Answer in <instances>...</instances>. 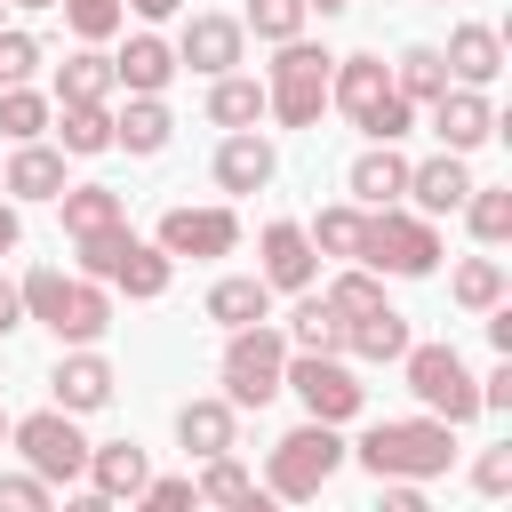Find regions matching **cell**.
Returning <instances> with one entry per match:
<instances>
[{"label":"cell","mask_w":512,"mask_h":512,"mask_svg":"<svg viewBox=\"0 0 512 512\" xmlns=\"http://www.w3.org/2000/svg\"><path fill=\"white\" fill-rule=\"evenodd\" d=\"M344 456H360L376 480H440L456 464V424H440V416H384Z\"/></svg>","instance_id":"6da1fadb"},{"label":"cell","mask_w":512,"mask_h":512,"mask_svg":"<svg viewBox=\"0 0 512 512\" xmlns=\"http://www.w3.org/2000/svg\"><path fill=\"white\" fill-rule=\"evenodd\" d=\"M328 104H336L368 144H400L408 120H416V104L392 88V64H384V56H336V72H328Z\"/></svg>","instance_id":"7a4b0ae2"},{"label":"cell","mask_w":512,"mask_h":512,"mask_svg":"<svg viewBox=\"0 0 512 512\" xmlns=\"http://www.w3.org/2000/svg\"><path fill=\"white\" fill-rule=\"evenodd\" d=\"M16 288H24V320H40L56 344H96V336L112 328L104 280H72V272H56V264H32Z\"/></svg>","instance_id":"3957f363"},{"label":"cell","mask_w":512,"mask_h":512,"mask_svg":"<svg viewBox=\"0 0 512 512\" xmlns=\"http://www.w3.org/2000/svg\"><path fill=\"white\" fill-rule=\"evenodd\" d=\"M80 248V272L88 280H112V288H128L136 304H152V296H168V280H176V256H160L152 240H136L128 224H112V232H88V240H72Z\"/></svg>","instance_id":"277c9868"},{"label":"cell","mask_w":512,"mask_h":512,"mask_svg":"<svg viewBox=\"0 0 512 512\" xmlns=\"http://www.w3.org/2000/svg\"><path fill=\"white\" fill-rule=\"evenodd\" d=\"M336 464H344V440H336V424H296L288 440H272V456H264V488H272V504H312L328 480H336Z\"/></svg>","instance_id":"5b68a950"},{"label":"cell","mask_w":512,"mask_h":512,"mask_svg":"<svg viewBox=\"0 0 512 512\" xmlns=\"http://www.w3.org/2000/svg\"><path fill=\"white\" fill-rule=\"evenodd\" d=\"M328 72H336L328 48L280 40V56H272V72H264V112H272L280 128H312V120L328 112Z\"/></svg>","instance_id":"8992f818"},{"label":"cell","mask_w":512,"mask_h":512,"mask_svg":"<svg viewBox=\"0 0 512 512\" xmlns=\"http://www.w3.org/2000/svg\"><path fill=\"white\" fill-rule=\"evenodd\" d=\"M360 272H392V280H424L440 264V232L432 216H408V208H368L360 224Z\"/></svg>","instance_id":"52a82bcc"},{"label":"cell","mask_w":512,"mask_h":512,"mask_svg":"<svg viewBox=\"0 0 512 512\" xmlns=\"http://www.w3.org/2000/svg\"><path fill=\"white\" fill-rule=\"evenodd\" d=\"M400 376H408V392H416L440 424H472V416H480V376L464 368L456 344H408V352H400Z\"/></svg>","instance_id":"ba28073f"},{"label":"cell","mask_w":512,"mask_h":512,"mask_svg":"<svg viewBox=\"0 0 512 512\" xmlns=\"http://www.w3.org/2000/svg\"><path fill=\"white\" fill-rule=\"evenodd\" d=\"M280 392H296L312 424H352V416L368 408V384L344 368V352H288Z\"/></svg>","instance_id":"9c48e42d"},{"label":"cell","mask_w":512,"mask_h":512,"mask_svg":"<svg viewBox=\"0 0 512 512\" xmlns=\"http://www.w3.org/2000/svg\"><path fill=\"white\" fill-rule=\"evenodd\" d=\"M280 368H288V336L280 328H224V400L232 408H264L280 392Z\"/></svg>","instance_id":"30bf717a"},{"label":"cell","mask_w":512,"mask_h":512,"mask_svg":"<svg viewBox=\"0 0 512 512\" xmlns=\"http://www.w3.org/2000/svg\"><path fill=\"white\" fill-rule=\"evenodd\" d=\"M8 440L24 448V472H32V480H48V488L80 480V472H88V448H96V440H80V424H72L64 408H40V416H8Z\"/></svg>","instance_id":"8fae6325"},{"label":"cell","mask_w":512,"mask_h":512,"mask_svg":"<svg viewBox=\"0 0 512 512\" xmlns=\"http://www.w3.org/2000/svg\"><path fill=\"white\" fill-rule=\"evenodd\" d=\"M160 256H232L240 248V216L232 208H168L160 216V240H152Z\"/></svg>","instance_id":"7c38bea8"},{"label":"cell","mask_w":512,"mask_h":512,"mask_svg":"<svg viewBox=\"0 0 512 512\" xmlns=\"http://www.w3.org/2000/svg\"><path fill=\"white\" fill-rule=\"evenodd\" d=\"M256 256H264V288H288V296H304L312 280H320V256H312V240H304V224H288V216H272L264 232H256Z\"/></svg>","instance_id":"4fadbf2b"},{"label":"cell","mask_w":512,"mask_h":512,"mask_svg":"<svg viewBox=\"0 0 512 512\" xmlns=\"http://www.w3.org/2000/svg\"><path fill=\"white\" fill-rule=\"evenodd\" d=\"M432 136H440V152H480V144L496 136L488 88H440V96H432Z\"/></svg>","instance_id":"5bb4252c"},{"label":"cell","mask_w":512,"mask_h":512,"mask_svg":"<svg viewBox=\"0 0 512 512\" xmlns=\"http://www.w3.org/2000/svg\"><path fill=\"white\" fill-rule=\"evenodd\" d=\"M48 392H56V408H64V416H96V408L112 400V360H104V352H88V344H72V352L48 368Z\"/></svg>","instance_id":"9a60e30c"},{"label":"cell","mask_w":512,"mask_h":512,"mask_svg":"<svg viewBox=\"0 0 512 512\" xmlns=\"http://www.w3.org/2000/svg\"><path fill=\"white\" fill-rule=\"evenodd\" d=\"M240 48H248L240 16H192V24L176 32V64H192V72H208V80H224V72L240 64Z\"/></svg>","instance_id":"2e32d148"},{"label":"cell","mask_w":512,"mask_h":512,"mask_svg":"<svg viewBox=\"0 0 512 512\" xmlns=\"http://www.w3.org/2000/svg\"><path fill=\"white\" fill-rule=\"evenodd\" d=\"M440 64H448L456 88H488V80L504 72V32H496V24H456L448 48H440Z\"/></svg>","instance_id":"e0dca14e"},{"label":"cell","mask_w":512,"mask_h":512,"mask_svg":"<svg viewBox=\"0 0 512 512\" xmlns=\"http://www.w3.org/2000/svg\"><path fill=\"white\" fill-rule=\"evenodd\" d=\"M272 176H280V152H272L256 128H232V136L216 144V184H224V192H264Z\"/></svg>","instance_id":"ac0fdd59"},{"label":"cell","mask_w":512,"mask_h":512,"mask_svg":"<svg viewBox=\"0 0 512 512\" xmlns=\"http://www.w3.org/2000/svg\"><path fill=\"white\" fill-rule=\"evenodd\" d=\"M464 192H472V168H464V152L408 160V200H416L424 216H448V208H464Z\"/></svg>","instance_id":"d6986e66"},{"label":"cell","mask_w":512,"mask_h":512,"mask_svg":"<svg viewBox=\"0 0 512 512\" xmlns=\"http://www.w3.org/2000/svg\"><path fill=\"white\" fill-rule=\"evenodd\" d=\"M344 184H352L360 208H392V200L408 192V152H400V144H368V152L344 168Z\"/></svg>","instance_id":"ffe728a7"},{"label":"cell","mask_w":512,"mask_h":512,"mask_svg":"<svg viewBox=\"0 0 512 512\" xmlns=\"http://www.w3.org/2000/svg\"><path fill=\"white\" fill-rule=\"evenodd\" d=\"M112 80H120L128 96H160V88L176 80V48H168L160 32H136V40L112 56Z\"/></svg>","instance_id":"44dd1931"},{"label":"cell","mask_w":512,"mask_h":512,"mask_svg":"<svg viewBox=\"0 0 512 512\" xmlns=\"http://www.w3.org/2000/svg\"><path fill=\"white\" fill-rule=\"evenodd\" d=\"M232 432H240V408L216 392V400H184L176 408V440H184V456H224L232 448Z\"/></svg>","instance_id":"7402d4cb"},{"label":"cell","mask_w":512,"mask_h":512,"mask_svg":"<svg viewBox=\"0 0 512 512\" xmlns=\"http://www.w3.org/2000/svg\"><path fill=\"white\" fill-rule=\"evenodd\" d=\"M168 136H176V120H168V104H160V96H128V112H112V144H120V152H136V160L168 152Z\"/></svg>","instance_id":"603a6c76"},{"label":"cell","mask_w":512,"mask_h":512,"mask_svg":"<svg viewBox=\"0 0 512 512\" xmlns=\"http://www.w3.org/2000/svg\"><path fill=\"white\" fill-rule=\"evenodd\" d=\"M56 208H64V232H72V240L128 224V200H120L112 184H64V192H56Z\"/></svg>","instance_id":"cb8c5ba5"},{"label":"cell","mask_w":512,"mask_h":512,"mask_svg":"<svg viewBox=\"0 0 512 512\" xmlns=\"http://www.w3.org/2000/svg\"><path fill=\"white\" fill-rule=\"evenodd\" d=\"M208 320H216V328H256V320H272V288H264L256 272H224V280L208 288Z\"/></svg>","instance_id":"d4e9b609"},{"label":"cell","mask_w":512,"mask_h":512,"mask_svg":"<svg viewBox=\"0 0 512 512\" xmlns=\"http://www.w3.org/2000/svg\"><path fill=\"white\" fill-rule=\"evenodd\" d=\"M416 336H408V320L392 312V304H376V312H360V320H344V352L352 360H400Z\"/></svg>","instance_id":"484cf974"},{"label":"cell","mask_w":512,"mask_h":512,"mask_svg":"<svg viewBox=\"0 0 512 512\" xmlns=\"http://www.w3.org/2000/svg\"><path fill=\"white\" fill-rule=\"evenodd\" d=\"M112 56L104 48H80V56H64L56 64V104H112Z\"/></svg>","instance_id":"4316f807"},{"label":"cell","mask_w":512,"mask_h":512,"mask_svg":"<svg viewBox=\"0 0 512 512\" xmlns=\"http://www.w3.org/2000/svg\"><path fill=\"white\" fill-rule=\"evenodd\" d=\"M0 192H16V200H56V192H64V152H48V144H16Z\"/></svg>","instance_id":"83f0119b"},{"label":"cell","mask_w":512,"mask_h":512,"mask_svg":"<svg viewBox=\"0 0 512 512\" xmlns=\"http://www.w3.org/2000/svg\"><path fill=\"white\" fill-rule=\"evenodd\" d=\"M88 480L120 504V496H136V488L152 480V464H144V448H136V440H104V448H88Z\"/></svg>","instance_id":"f1b7e54d"},{"label":"cell","mask_w":512,"mask_h":512,"mask_svg":"<svg viewBox=\"0 0 512 512\" xmlns=\"http://www.w3.org/2000/svg\"><path fill=\"white\" fill-rule=\"evenodd\" d=\"M208 120L232 136V128H256L264 120V80H240V72H224V80H208Z\"/></svg>","instance_id":"f546056e"},{"label":"cell","mask_w":512,"mask_h":512,"mask_svg":"<svg viewBox=\"0 0 512 512\" xmlns=\"http://www.w3.org/2000/svg\"><path fill=\"white\" fill-rule=\"evenodd\" d=\"M48 120H56V136H64V152H72V160L112 152V112H104V104H56Z\"/></svg>","instance_id":"4dcf8cb0"},{"label":"cell","mask_w":512,"mask_h":512,"mask_svg":"<svg viewBox=\"0 0 512 512\" xmlns=\"http://www.w3.org/2000/svg\"><path fill=\"white\" fill-rule=\"evenodd\" d=\"M464 224L480 248H504L512 240V184H472L464 192Z\"/></svg>","instance_id":"1f68e13d"},{"label":"cell","mask_w":512,"mask_h":512,"mask_svg":"<svg viewBox=\"0 0 512 512\" xmlns=\"http://www.w3.org/2000/svg\"><path fill=\"white\" fill-rule=\"evenodd\" d=\"M360 224H368V208L344 200V208H320L304 224V240H312V256H360Z\"/></svg>","instance_id":"d6a6232c"},{"label":"cell","mask_w":512,"mask_h":512,"mask_svg":"<svg viewBox=\"0 0 512 512\" xmlns=\"http://www.w3.org/2000/svg\"><path fill=\"white\" fill-rule=\"evenodd\" d=\"M288 344H296V352H344V320L328 312V296L304 288V304L288 312Z\"/></svg>","instance_id":"836d02e7"},{"label":"cell","mask_w":512,"mask_h":512,"mask_svg":"<svg viewBox=\"0 0 512 512\" xmlns=\"http://www.w3.org/2000/svg\"><path fill=\"white\" fill-rule=\"evenodd\" d=\"M448 296H456L464 312H496V304H504V264H496V256H464L456 280H448Z\"/></svg>","instance_id":"e575fe53"},{"label":"cell","mask_w":512,"mask_h":512,"mask_svg":"<svg viewBox=\"0 0 512 512\" xmlns=\"http://www.w3.org/2000/svg\"><path fill=\"white\" fill-rule=\"evenodd\" d=\"M248 488H256V480H248V464H240L232 448H224V456H200V480H192V496H200L208 512H224V504H240Z\"/></svg>","instance_id":"d590c367"},{"label":"cell","mask_w":512,"mask_h":512,"mask_svg":"<svg viewBox=\"0 0 512 512\" xmlns=\"http://www.w3.org/2000/svg\"><path fill=\"white\" fill-rule=\"evenodd\" d=\"M392 88H400L408 104H432V96H440V88H456V80H448L440 48H408V56L392 64Z\"/></svg>","instance_id":"8d00e7d4"},{"label":"cell","mask_w":512,"mask_h":512,"mask_svg":"<svg viewBox=\"0 0 512 512\" xmlns=\"http://www.w3.org/2000/svg\"><path fill=\"white\" fill-rule=\"evenodd\" d=\"M48 96H32V88H0V136L8 144H40V128H48Z\"/></svg>","instance_id":"74e56055"},{"label":"cell","mask_w":512,"mask_h":512,"mask_svg":"<svg viewBox=\"0 0 512 512\" xmlns=\"http://www.w3.org/2000/svg\"><path fill=\"white\" fill-rule=\"evenodd\" d=\"M320 296H328V312H336V320H360V312H376V304H384V280L352 264V272H336Z\"/></svg>","instance_id":"f35d334b"},{"label":"cell","mask_w":512,"mask_h":512,"mask_svg":"<svg viewBox=\"0 0 512 512\" xmlns=\"http://www.w3.org/2000/svg\"><path fill=\"white\" fill-rule=\"evenodd\" d=\"M240 32H256V40H304V0H248V16H240Z\"/></svg>","instance_id":"ab89813d"},{"label":"cell","mask_w":512,"mask_h":512,"mask_svg":"<svg viewBox=\"0 0 512 512\" xmlns=\"http://www.w3.org/2000/svg\"><path fill=\"white\" fill-rule=\"evenodd\" d=\"M56 8H64V24H72L88 48H96V40H112V32L128 24V0H56Z\"/></svg>","instance_id":"60d3db41"},{"label":"cell","mask_w":512,"mask_h":512,"mask_svg":"<svg viewBox=\"0 0 512 512\" xmlns=\"http://www.w3.org/2000/svg\"><path fill=\"white\" fill-rule=\"evenodd\" d=\"M32 72H40V40L16 32V24H0V88H24Z\"/></svg>","instance_id":"b9f144b4"},{"label":"cell","mask_w":512,"mask_h":512,"mask_svg":"<svg viewBox=\"0 0 512 512\" xmlns=\"http://www.w3.org/2000/svg\"><path fill=\"white\" fill-rule=\"evenodd\" d=\"M472 488H480V496H512V440H488V448H480Z\"/></svg>","instance_id":"7bdbcfd3"},{"label":"cell","mask_w":512,"mask_h":512,"mask_svg":"<svg viewBox=\"0 0 512 512\" xmlns=\"http://www.w3.org/2000/svg\"><path fill=\"white\" fill-rule=\"evenodd\" d=\"M0 512H56V504H48V480H32V472H0Z\"/></svg>","instance_id":"ee69618b"},{"label":"cell","mask_w":512,"mask_h":512,"mask_svg":"<svg viewBox=\"0 0 512 512\" xmlns=\"http://www.w3.org/2000/svg\"><path fill=\"white\" fill-rule=\"evenodd\" d=\"M136 512H200V496H192V480H144Z\"/></svg>","instance_id":"f6af8a7d"},{"label":"cell","mask_w":512,"mask_h":512,"mask_svg":"<svg viewBox=\"0 0 512 512\" xmlns=\"http://www.w3.org/2000/svg\"><path fill=\"white\" fill-rule=\"evenodd\" d=\"M376 512H432L416 480H376Z\"/></svg>","instance_id":"bcb514c9"},{"label":"cell","mask_w":512,"mask_h":512,"mask_svg":"<svg viewBox=\"0 0 512 512\" xmlns=\"http://www.w3.org/2000/svg\"><path fill=\"white\" fill-rule=\"evenodd\" d=\"M480 408H512V360H496V368L480 376Z\"/></svg>","instance_id":"7dc6e473"},{"label":"cell","mask_w":512,"mask_h":512,"mask_svg":"<svg viewBox=\"0 0 512 512\" xmlns=\"http://www.w3.org/2000/svg\"><path fill=\"white\" fill-rule=\"evenodd\" d=\"M8 328H24V288L0 272V336H8Z\"/></svg>","instance_id":"c3c4849f"},{"label":"cell","mask_w":512,"mask_h":512,"mask_svg":"<svg viewBox=\"0 0 512 512\" xmlns=\"http://www.w3.org/2000/svg\"><path fill=\"white\" fill-rule=\"evenodd\" d=\"M64 512H120V504H112V496H104V488H88V496H72V504H64Z\"/></svg>","instance_id":"681fc988"},{"label":"cell","mask_w":512,"mask_h":512,"mask_svg":"<svg viewBox=\"0 0 512 512\" xmlns=\"http://www.w3.org/2000/svg\"><path fill=\"white\" fill-rule=\"evenodd\" d=\"M128 8H136V16H152V24H160V16H176V8H184V0H128Z\"/></svg>","instance_id":"f907efd6"},{"label":"cell","mask_w":512,"mask_h":512,"mask_svg":"<svg viewBox=\"0 0 512 512\" xmlns=\"http://www.w3.org/2000/svg\"><path fill=\"white\" fill-rule=\"evenodd\" d=\"M224 512H280V504H272V496H256V488H248V496H240V504H224Z\"/></svg>","instance_id":"816d5d0a"},{"label":"cell","mask_w":512,"mask_h":512,"mask_svg":"<svg viewBox=\"0 0 512 512\" xmlns=\"http://www.w3.org/2000/svg\"><path fill=\"white\" fill-rule=\"evenodd\" d=\"M304 8H320V16H336V8H352V0H304Z\"/></svg>","instance_id":"f5cc1de1"},{"label":"cell","mask_w":512,"mask_h":512,"mask_svg":"<svg viewBox=\"0 0 512 512\" xmlns=\"http://www.w3.org/2000/svg\"><path fill=\"white\" fill-rule=\"evenodd\" d=\"M16 8H56V0H16Z\"/></svg>","instance_id":"db71d44e"},{"label":"cell","mask_w":512,"mask_h":512,"mask_svg":"<svg viewBox=\"0 0 512 512\" xmlns=\"http://www.w3.org/2000/svg\"><path fill=\"white\" fill-rule=\"evenodd\" d=\"M0 440H8V408H0Z\"/></svg>","instance_id":"11a10c76"},{"label":"cell","mask_w":512,"mask_h":512,"mask_svg":"<svg viewBox=\"0 0 512 512\" xmlns=\"http://www.w3.org/2000/svg\"><path fill=\"white\" fill-rule=\"evenodd\" d=\"M0 8H8V0H0Z\"/></svg>","instance_id":"9f6ffc18"},{"label":"cell","mask_w":512,"mask_h":512,"mask_svg":"<svg viewBox=\"0 0 512 512\" xmlns=\"http://www.w3.org/2000/svg\"><path fill=\"white\" fill-rule=\"evenodd\" d=\"M440 8H448V0H440Z\"/></svg>","instance_id":"6f0895ef"}]
</instances>
